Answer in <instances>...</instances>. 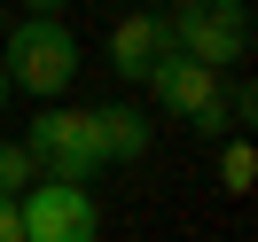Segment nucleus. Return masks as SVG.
I'll list each match as a JSON object with an SVG mask.
<instances>
[{"instance_id":"nucleus-6","label":"nucleus","mask_w":258,"mask_h":242,"mask_svg":"<svg viewBox=\"0 0 258 242\" xmlns=\"http://www.w3.org/2000/svg\"><path fill=\"white\" fill-rule=\"evenodd\" d=\"M164 47H172V39H164V16H149V8H133V16L110 24V70H117L125 86H141L149 63H157Z\"/></svg>"},{"instance_id":"nucleus-1","label":"nucleus","mask_w":258,"mask_h":242,"mask_svg":"<svg viewBox=\"0 0 258 242\" xmlns=\"http://www.w3.org/2000/svg\"><path fill=\"white\" fill-rule=\"evenodd\" d=\"M164 39L204 70H235L250 55V0H180L164 16Z\"/></svg>"},{"instance_id":"nucleus-2","label":"nucleus","mask_w":258,"mask_h":242,"mask_svg":"<svg viewBox=\"0 0 258 242\" xmlns=\"http://www.w3.org/2000/svg\"><path fill=\"white\" fill-rule=\"evenodd\" d=\"M0 70H8V86H24V94L55 102L71 78H79V39H71L55 16H24L16 32H8V55H0Z\"/></svg>"},{"instance_id":"nucleus-9","label":"nucleus","mask_w":258,"mask_h":242,"mask_svg":"<svg viewBox=\"0 0 258 242\" xmlns=\"http://www.w3.org/2000/svg\"><path fill=\"white\" fill-rule=\"evenodd\" d=\"M16 188H39V156L24 141H0V195H16Z\"/></svg>"},{"instance_id":"nucleus-12","label":"nucleus","mask_w":258,"mask_h":242,"mask_svg":"<svg viewBox=\"0 0 258 242\" xmlns=\"http://www.w3.org/2000/svg\"><path fill=\"white\" fill-rule=\"evenodd\" d=\"M0 102H8V70H0Z\"/></svg>"},{"instance_id":"nucleus-13","label":"nucleus","mask_w":258,"mask_h":242,"mask_svg":"<svg viewBox=\"0 0 258 242\" xmlns=\"http://www.w3.org/2000/svg\"><path fill=\"white\" fill-rule=\"evenodd\" d=\"M0 32H8V8H0Z\"/></svg>"},{"instance_id":"nucleus-10","label":"nucleus","mask_w":258,"mask_h":242,"mask_svg":"<svg viewBox=\"0 0 258 242\" xmlns=\"http://www.w3.org/2000/svg\"><path fill=\"white\" fill-rule=\"evenodd\" d=\"M0 242H24V211H16V195H0Z\"/></svg>"},{"instance_id":"nucleus-3","label":"nucleus","mask_w":258,"mask_h":242,"mask_svg":"<svg viewBox=\"0 0 258 242\" xmlns=\"http://www.w3.org/2000/svg\"><path fill=\"white\" fill-rule=\"evenodd\" d=\"M141 86L180 117V125H196L204 141H219V133L235 125V117H227V78H219V70H204V63H188L180 47H164L157 63H149V78H141Z\"/></svg>"},{"instance_id":"nucleus-7","label":"nucleus","mask_w":258,"mask_h":242,"mask_svg":"<svg viewBox=\"0 0 258 242\" xmlns=\"http://www.w3.org/2000/svg\"><path fill=\"white\" fill-rule=\"evenodd\" d=\"M86 133H94V156H102V164L149 156V117L133 110V102H102V110H86Z\"/></svg>"},{"instance_id":"nucleus-8","label":"nucleus","mask_w":258,"mask_h":242,"mask_svg":"<svg viewBox=\"0 0 258 242\" xmlns=\"http://www.w3.org/2000/svg\"><path fill=\"white\" fill-rule=\"evenodd\" d=\"M219 188H227V195H250V188H258V148H250V141H227V148H219Z\"/></svg>"},{"instance_id":"nucleus-11","label":"nucleus","mask_w":258,"mask_h":242,"mask_svg":"<svg viewBox=\"0 0 258 242\" xmlns=\"http://www.w3.org/2000/svg\"><path fill=\"white\" fill-rule=\"evenodd\" d=\"M24 8H32V16H55V8H63V0H24Z\"/></svg>"},{"instance_id":"nucleus-5","label":"nucleus","mask_w":258,"mask_h":242,"mask_svg":"<svg viewBox=\"0 0 258 242\" xmlns=\"http://www.w3.org/2000/svg\"><path fill=\"white\" fill-rule=\"evenodd\" d=\"M24 211V242H94L102 234V211L86 188H55V180H39L32 195H16Z\"/></svg>"},{"instance_id":"nucleus-4","label":"nucleus","mask_w":258,"mask_h":242,"mask_svg":"<svg viewBox=\"0 0 258 242\" xmlns=\"http://www.w3.org/2000/svg\"><path fill=\"white\" fill-rule=\"evenodd\" d=\"M24 148L39 156V180H55V188H86V180L102 172L94 133H86V110H39L32 133H24Z\"/></svg>"}]
</instances>
